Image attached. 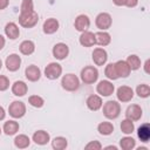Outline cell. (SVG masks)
Here are the masks:
<instances>
[{
	"label": "cell",
	"mask_w": 150,
	"mask_h": 150,
	"mask_svg": "<svg viewBox=\"0 0 150 150\" xmlns=\"http://www.w3.org/2000/svg\"><path fill=\"white\" fill-rule=\"evenodd\" d=\"M91 57H93V61L96 66H103V64H105V62L108 60V53L104 48L97 47L94 49Z\"/></svg>",
	"instance_id": "cell-11"
},
{
	"label": "cell",
	"mask_w": 150,
	"mask_h": 150,
	"mask_svg": "<svg viewBox=\"0 0 150 150\" xmlns=\"http://www.w3.org/2000/svg\"><path fill=\"white\" fill-rule=\"evenodd\" d=\"M19 49H20V53L21 54H23V55H30L35 50V43L32 40H25V41H22L20 43Z\"/></svg>",
	"instance_id": "cell-25"
},
{
	"label": "cell",
	"mask_w": 150,
	"mask_h": 150,
	"mask_svg": "<svg viewBox=\"0 0 150 150\" xmlns=\"http://www.w3.org/2000/svg\"><path fill=\"white\" fill-rule=\"evenodd\" d=\"M9 5V0H0V11L7 8Z\"/></svg>",
	"instance_id": "cell-40"
},
{
	"label": "cell",
	"mask_w": 150,
	"mask_h": 150,
	"mask_svg": "<svg viewBox=\"0 0 150 150\" xmlns=\"http://www.w3.org/2000/svg\"><path fill=\"white\" fill-rule=\"evenodd\" d=\"M105 149H114V150H117V146H115V145H108V146H105Z\"/></svg>",
	"instance_id": "cell-45"
},
{
	"label": "cell",
	"mask_w": 150,
	"mask_h": 150,
	"mask_svg": "<svg viewBox=\"0 0 150 150\" xmlns=\"http://www.w3.org/2000/svg\"><path fill=\"white\" fill-rule=\"evenodd\" d=\"M5 34L8 39L11 40H15L19 38L20 35V29H19V26L15 23V22H8L6 26H5Z\"/></svg>",
	"instance_id": "cell-20"
},
{
	"label": "cell",
	"mask_w": 150,
	"mask_h": 150,
	"mask_svg": "<svg viewBox=\"0 0 150 150\" xmlns=\"http://www.w3.org/2000/svg\"><path fill=\"white\" fill-rule=\"evenodd\" d=\"M97 131L103 136H109L114 132V125L111 122H101L97 125Z\"/></svg>",
	"instance_id": "cell-28"
},
{
	"label": "cell",
	"mask_w": 150,
	"mask_h": 150,
	"mask_svg": "<svg viewBox=\"0 0 150 150\" xmlns=\"http://www.w3.org/2000/svg\"><path fill=\"white\" fill-rule=\"evenodd\" d=\"M112 23V18L109 13L107 12H102L100 14H97L96 19H95V25L100 30H107L111 27Z\"/></svg>",
	"instance_id": "cell-6"
},
{
	"label": "cell",
	"mask_w": 150,
	"mask_h": 150,
	"mask_svg": "<svg viewBox=\"0 0 150 150\" xmlns=\"http://www.w3.org/2000/svg\"><path fill=\"white\" fill-rule=\"evenodd\" d=\"M135 130V125H134V122L129 118H125L121 122V131L125 135H130L132 134Z\"/></svg>",
	"instance_id": "cell-32"
},
{
	"label": "cell",
	"mask_w": 150,
	"mask_h": 150,
	"mask_svg": "<svg viewBox=\"0 0 150 150\" xmlns=\"http://www.w3.org/2000/svg\"><path fill=\"white\" fill-rule=\"evenodd\" d=\"M138 4V0H125V6L129 8H134L136 7Z\"/></svg>",
	"instance_id": "cell-39"
},
{
	"label": "cell",
	"mask_w": 150,
	"mask_h": 150,
	"mask_svg": "<svg viewBox=\"0 0 150 150\" xmlns=\"http://www.w3.org/2000/svg\"><path fill=\"white\" fill-rule=\"evenodd\" d=\"M5 43H6V40H5V38H4V36L0 34V50H1V49L5 47Z\"/></svg>",
	"instance_id": "cell-43"
},
{
	"label": "cell",
	"mask_w": 150,
	"mask_h": 150,
	"mask_svg": "<svg viewBox=\"0 0 150 150\" xmlns=\"http://www.w3.org/2000/svg\"><path fill=\"white\" fill-rule=\"evenodd\" d=\"M95 41L98 46L101 47H104V46H108L111 41V36L108 32L105 30H100L97 33H95Z\"/></svg>",
	"instance_id": "cell-23"
},
{
	"label": "cell",
	"mask_w": 150,
	"mask_h": 150,
	"mask_svg": "<svg viewBox=\"0 0 150 150\" xmlns=\"http://www.w3.org/2000/svg\"><path fill=\"white\" fill-rule=\"evenodd\" d=\"M125 62L128 63V66L130 67L131 70H137L141 68V59L136 55V54H131L127 57Z\"/></svg>",
	"instance_id": "cell-31"
},
{
	"label": "cell",
	"mask_w": 150,
	"mask_h": 150,
	"mask_svg": "<svg viewBox=\"0 0 150 150\" xmlns=\"http://www.w3.org/2000/svg\"><path fill=\"white\" fill-rule=\"evenodd\" d=\"M1 67H2V61H1V59H0V69H1Z\"/></svg>",
	"instance_id": "cell-46"
},
{
	"label": "cell",
	"mask_w": 150,
	"mask_h": 150,
	"mask_svg": "<svg viewBox=\"0 0 150 150\" xmlns=\"http://www.w3.org/2000/svg\"><path fill=\"white\" fill-rule=\"evenodd\" d=\"M116 6H125V0H112Z\"/></svg>",
	"instance_id": "cell-42"
},
{
	"label": "cell",
	"mask_w": 150,
	"mask_h": 150,
	"mask_svg": "<svg viewBox=\"0 0 150 150\" xmlns=\"http://www.w3.org/2000/svg\"><path fill=\"white\" fill-rule=\"evenodd\" d=\"M81 81L86 84H93L97 81L98 79V70L94 66H86L81 70Z\"/></svg>",
	"instance_id": "cell-3"
},
{
	"label": "cell",
	"mask_w": 150,
	"mask_h": 150,
	"mask_svg": "<svg viewBox=\"0 0 150 150\" xmlns=\"http://www.w3.org/2000/svg\"><path fill=\"white\" fill-rule=\"evenodd\" d=\"M114 90H115V87L109 80H102L96 86V91L101 96H110V95H112Z\"/></svg>",
	"instance_id": "cell-9"
},
{
	"label": "cell",
	"mask_w": 150,
	"mask_h": 150,
	"mask_svg": "<svg viewBox=\"0 0 150 150\" xmlns=\"http://www.w3.org/2000/svg\"><path fill=\"white\" fill-rule=\"evenodd\" d=\"M143 67H144V71H145L146 74H149V73H150V70H149V67H150V60H149V59L144 62V66H143Z\"/></svg>",
	"instance_id": "cell-41"
},
{
	"label": "cell",
	"mask_w": 150,
	"mask_h": 150,
	"mask_svg": "<svg viewBox=\"0 0 150 150\" xmlns=\"http://www.w3.org/2000/svg\"><path fill=\"white\" fill-rule=\"evenodd\" d=\"M86 104H87L88 109H90L91 111H97L98 109L102 108L103 102H102V98L100 95H90V96H88Z\"/></svg>",
	"instance_id": "cell-18"
},
{
	"label": "cell",
	"mask_w": 150,
	"mask_h": 150,
	"mask_svg": "<svg viewBox=\"0 0 150 150\" xmlns=\"http://www.w3.org/2000/svg\"><path fill=\"white\" fill-rule=\"evenodd\" d=\"M120 146L123 150H132L136 146V141L132 137H130V136L122 137L120 139Z\"/></svg>",
	"instance_id": "cell-29"
},
{
	"label": "cell",
	"mask_w": 150,
	"mask_h": 150,
	"mask_svg": "<svg viewBox=\"0 0 150 150\" xmlns=\"http://www.w3.org/2000/svg\"><path fill=\"white\" fill-rule=\"evenodd\" d=\"M136 94L141 97V98H146L150 96V87L145 83L138 84L136 88Z\"/></svg>",
	"instance_id": "cell-33"
},
{
	"label": "cell",
	"mask_w": 150,
	"mask_h": 150,
	"mask_svg": "<svg viewBox=\"0 0 150 150\" xmlns=\"http://www.w3.org/2000/svg\"><path fill=\"white\" fill-rule=\"evenodd\" d=\"M8 114L13 118H21L26 114V104L21 101H13L8 107Z\"/></svg>",
	"instance_id": "cell-5"
},
{
	"label": "cell",
	"mask_w": 150,
	"mask_h": 150,
	"mask_svg": "<svg viewBox=\"0 0 150 150\" xmlns=\"http://www.w3.org/2000/svg\"><path fill=\"white\" fill-rule=\"evenodd\" d=\"M39 21V14L34 11L27 13H20L19 15V23L25 28H33Z\"/></svg>",
	"instance_id": "cell-2"
},
{
	"label": "cell",
	"mask_w": 150,
	"mask_h": 150,
	"mask_svg": "<svg viewBox=\"0 0 150 150\" xmlns=\"http://www.w3.org/2000/svg\"><path fill=\"white\" fill-rule=\"evenodd\" d=\"M5 116H6V111H5V109L0 105V121H2V120L5 118Z\"/></svg>",
	"instance_id": "cell-44"
},
{
	"label": "cell",
	"mask_w": 150,
	"mask_h": 150,
	"mask_svg": "<svg viewBox=\"0 0 150 150\" xmlns=\"http://www.w3.org/2000/svg\"><path fill=\"white\" fill-rule=\"evenodd\" d=\"M34 11V2L33 0H22L20 6V13H27Z\"/></svg>",
	"instance_id": "cell-36"
},
{
	"label": "cell",
	"mask_w": 150,
	"mask_h": 150,
	"mask_svg": "<svg viewBox=\"0 0 150 150\" xmlns=\"http://www.w3.org/2000/svg\"><path fill=\"white\" fill-rule=\"evenodd\" d=\"M115 64V69H116V73H117V76L118 77H128L131 73V69L130 67L128 66V63L124 61V60H120L117 62L114 63Z\"/></svg>",
	"instance_id": "cell-17"
},
{
	"label": "cell",
	"mask_w": 150,
	"mask_h": 150,
	"mask_svg": "<svg viewBox=\"0 0 150 150\" xmlns=\"http://www.w3.org/2000/svg\"><path fill=\"white\" fill-rule=\"evenodd\" d=\"M25 76H26V79H27L28 81H30V82H36V81H39L40 77H41V70H40V68H39L38 66L30 64V66H28V67L25 69Z\"/></svg>",
	"instance_id": "cell-15"
},
{
	"label": "cell",
	"mask_w": 150,
	"mask_h": 150,
	"mask_svg": "<svg viewBox=\"0 0 150 150\" xmlns=\"http://www.w3.org/2000/svg\"><path fill=\"white\" fill-rule=\"evenodd\" d=\"M84 149H88V150H101L102 149V144L98 141H91L88 144H86Z\"/></svg>",
	"instance_id": "cell-38"
},
{
	"label": "cell",
	"mask_w": 150,
	"mask_h": 150,
	"mask_svg": "<svg viewBox=\"0 0 150 150\" xmlns=\"http://www.w3.org/2000/svg\"><path fill=\"white\" fill-rule=\"evenodd\" d=\"M59 27H60V23H59V21H57L55 18H49V19H47V20L43 22V25H42L43 33H45V34H48V35L56 33L57 29H59Z\"/></svg>",
	"instance_id": "cell-16"
},
{
	"label": "cell",
	"mask_w": 150,
	"mask_h": 150,
	"mask_svg": "<svg viewBox=\"0 0 150 150\" xmlns=\"http://www.w3.org/2000/svg\"><path fill=\"white\" fill-rule=\"evenodd\" d=\"M28 91V86L23 81H15L12 84V93L15 96H25Z\"/></svg>",
	"instance_id": "cell-22"
},
{
	"label": "cell",
	"mask_w": 150,
	"mask_h": 150,
	"mask_svg": "<svg viewBox=\"0 0 150 150\" xmlns=\"http://www.w3.org/2000/svg\"><path fill=\"white\" fill-rule=\"evenodd\" d=\"M79 41H80V43L83 47H93L96 43V41H95V34L93 32L84 30L80 35V40Z\"/></svg>",
	"instance_id": "cell-19"
},
{
	"label": "cell",
	"mask_w": 150,
	"mask_h": 150,
	"mask_svg": "<svg viewBox=\"0 0 150 150\" xmlns=\"http://www.w3.org/2000/svg\"><path fill=\"white\" fill-rule=\"evenodd\" d=\"M9 88V80L5 75H0V91H5Z\"/></svg>",
	"instance_id": "cell-37"
},
{
	"label": "cell",
	"mask_w": 150,
	"mask_h": 150,
	"mask_svg": "<svg viewBox=\"0 0 150 150\" xmlns=\"http://www.w3.org/2000/svg\"><path fill=\"white\" fill-rule=\"evenodd\" d=\"M103 105V115L108 120H116L121 114V104L117 101H108Z\"/></svg>",
	"instance_id": "cell-1"
},
{
	"label": "cell",
	"mask_w": 150,
	"mask_h": 150,
	"mask_svg": "<svg viewBox=\"0 0 150 150\" xmlns=\"http://www.w3.org/2000/svg\"><path fill=\"white\" fill-rule=\"evenodd\" d=\"M104 74H105V76H107L109 80H117V79H118L117 73H116V69H115V64H114V63H109V64L105 66Z\"/></svg>",
	"instance_id": "cell-34"
},
{
	"label": "cell",
	"mask_w": 150,
	"mask_h": 150,
	"mask_svg": "<svg viewBox=\"0 0 150 150\" xmlns=\"http://www.w3.org/2000/svg\"><path fill=\"white\" fill-rule=\"evenodd\" d=\"M116 96H117V100L120 102H129L132 100L134 97V90L131 87H128V86H121L118 87L117 91H116Z\"/></svg>",
	"instance_id": "cell-8"
},
{
	"label": "cell",
	"mask_w": 150,
	"mask_h": 150,
	"mask_svg": "<svg viewBox=\"0 0 150 150\" xmlns=\"http://www.w3.org/2000/svg\"><path fill=\"white\" fill-rule=\"evenodd\" d=\"M0 135H1V128H0Z\"/></svg>",
	"instance_id": "cell-47"
},
{
	"label": "cell",
	"mask_w": 150,
	"mask_h": 150,
	"mask_svg": "<svg viewBox=\"0 0 150 150\" xmlns=\"http://www.w3.org/2000/svg\"><path fill=\"white\" fill-rule=\"evenodd\" d=\"M52 53L56 60H64L69 54V47L63 42H59L53 47Z\"/></svg>",
	"instance_id": "cell-10"
},
{
	"label": "cell",
	"mask_w": 150,
	"mask_h": 150,
	"mask_svg": "<svg viewBox=\"0 0 150 150\" xmlns=\"http://www.w3.org/2000/svg\"><path fill=\"white\" fill-rule=\"evenodd\" d=\"M19 123L14 120H9V121H6L4 123V127H2V130L7 135V136H12V135H15L18 131H19Z\"/></svg>",
	"instance_id": "cell-24"
},
{
	"label": "cell",
	"mask_w": 150,
	"mask_h": 150,
	"mask_svg": "<svg viewBox=\"0 0 150 150\" xmlns=\"http://www.w3.org/2000/svg\"><path fill=\"white\" fill-rule=\"evenodd\" d=\"M90 26V19L88 15L86 14H80L76 16L75 21H74V27L76 28V30L79 32H84V30H88Z\"/></svg>",
	"instance_id": "cell-14"
},
{
	"label": "cell",
	"mask_w": 150,
	"mask_h": 150,
	"mask_svg": "<svg viewBox=\"0 0 150 150\" xmlns=\"http://www.w3.org/2000/svg\"><path fill=\"white\" fill-rule=\"evenodd\" d=\"M5 66H6L7 70L16 71V70H19V68L21 66V57L18 54H11L7 56V59L5 61Z\"/></svg>",
	"instance_id": "cell-12"
},
{
	"label": "cell",
	"mask_w": 150,
	"mask_h": 150,
	"mask_svg": "<svg viewBox=\"0 0 150 150\" xmlns=\"http://www.w3.org/2000/svg\"><path fill=\"white\" fill-rule=\"evenodd\" d=\"M137 136L144 143L149 141V138H150V125H149V123H144L137 129Z\"/></svg>",
	"instance_id": "cell-27"
},
{
	"label": "cell",
	"mask_w": 150,
	"mask_h": 150,
	"mask_svg": "<svg viewBox=\"0 0 150 150\" xmlns=\"http://www.w3.org/2000/svg\"><path fill=\"white\" fill-rule=\"evenodd\" d=\"M142 115H143V110L138 104H131L125 110V117L131 120L132 122L141 120Z\"/></svg>",
	"instance_id": "cell-13"
},
{
	"label": "cell",
	"mask_w": 150,
	"mask_h": 150,
	"mask_svg": "<svg viewBox=\"0 0 150 150\" xmlns=\"http://www.w3.org/2000/svg\"><path fill=\"white\" fill-rule=\"evenodd\" d=\"M61 86L67 91H75L80 88V79L75 74H66L61 79Z\"/></svg>",
	"instance_id": "cell-4"
},
{
	"label": "cell",
	"mask_w": 150,
	"mask_h": 150,
	"mask_svg": "<svg viewBox=\"0 0 150 150\" xmlns=\"http://www.w3.org/2000/svg\"><path fill=\"white\" fill-rule=\"evenodd\" d=\"M33 141L38 145H45L50 141V136L45 130H38L33 134Z\"/></svg>",
	"instance_id": "cell-21"
},
{
	"label": "cell",
	"mask_w": 150,
	"mask_h": 150,
	"mask_svg": "<svg viewBox=\"0 0 150 150\" xmlns=\"http://www.w3.org/2000/svg\"><path fill=\"white\" fill-rule=\"evenodd\" d=\"M62 74V67L57 62H50L45 68V76L49 80H56Z\"/></svg>",
	"instance_id": "cell-7"
},
{
	"label": "cell",
	"mask_w": 150,
	"mask_h": 150,
	"mask_svg": "<svg viewBox=\"0 0 150 150\" xmlns=\"http://www.w3.org/2000/svg\"><path fill=\"white\" fill-rule=\"evenodd\" d=\"M52 146L55 150H63V149H66L68 146V141H67L66 137L57 136L52 141Z\"/></svg>",
	"instance_id": "cell-30"
},
{
	"label": "cell",
	"mask_w": 150,
	"mask_h": 150,
	"mask_svg": "<svg viewBox=\"0 0 150 150\" xmlns=\"http://www.w3.org/2000/svg\"><path fill=\"white\" fill-rule=\"evenodd\" d=\"M29 144H30V139L25 134H20L14 138V145L18 149H26L29 146Z\"/></svg>",
	"instance_id": "cell-26"
},
{
	"label": "cell",
	"mask_w": 150,
	"mask_h": 150,
	"mask_svg": "<svg viewBox=\"0 0 150 150\" xmlns=\"http://www.w3.org/2000/svg\"><path fill=\"white\" fill-rule=\"evenodd\" d=\"M28 103L34 108H41L45 104V100L39 95H32L28 98Z\"/></svg>",
	"instance_id": "cell-35"
}]
</instances>
